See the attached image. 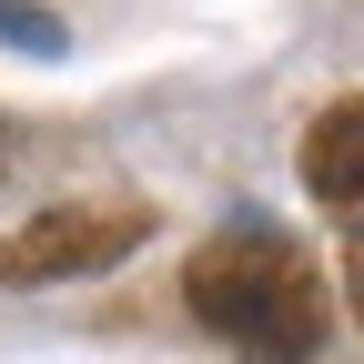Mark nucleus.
<instances>
[{
    "mask_svg": "<svg viewBox=\"0 0 364 364\" xmlns=\"http://www.w3.org/2000/svg\"><path fill=\"white\" fill-rule=\"evenodd\" d=\"M142 243V213H112V203H61V213H31L21 233H0V284H71V273H102Z\"/></svg>",
    "mask_w": 364,
    "mask_h": 364,
    "instance_id": "f03ea898",
    "label": "nucleus"
},
{
    "mask_svg": "<svg viewBox=\"0 0 364 364\" xmlns=\"http://www.w3.org/2000/svg\"><path fill=\"white\" fill-rule=\"evenodd\" d=\"M182 304H193V324L213 344H233L243 364H314L334 334V294L314 253L294 233H273V223H233V233H213L193 263H182Z\"/></svg>",
    "mask_w": 364,
    "mask_h": 364,
    "instance_id": "f257e3e1",
    "label": "nucleus"
},
{
    "mask_svg": "<svg viewBox=\"0 0 364 364\" xmlns=\"http://www.w3.org/2000/svg\"><path fill=\"white\" fill-rule=\"evenodd\" d=\"M0 41H11V51H41V61L71 51V31H61L51 11H31V0H0Z\"/></svg>",
    "mask_w": 364,
    "mask_h": 364,
    "instance_id": "20e7f679",
    "label": "nucleus"
},
{
    "mask_svg": "<svg viewBox=\"0 0 364 364\" xmlns=\"http://www.w3.org/2000/svg\"><path fill=\"white\" fill-rule=\"evenodd\" d=\"M304 193L324 203L344 233H364V91H344L334 112H314V132H304Z\"/></svg>",
    "mask_w": 364,
    "mask_h": 364,
    "instance_id": "7ed1b4c3",
    "label": "nucleus"
},
{
    "mask_svg": "<svg viewBox=\"0 0 364 364\" xmlns=\"http://www.w3.org/2000/svg\"><path fill=\"white\" fill-rule=\"evenodd\" d=\"M354 284H364V273H354Z\"/></svg>",
    "mask_w": 364,
    "mask_h": 364,
    "instance_id": "39448f33",
    "label": "nucleus"
}]
</instances>
